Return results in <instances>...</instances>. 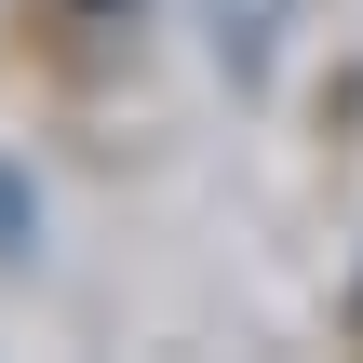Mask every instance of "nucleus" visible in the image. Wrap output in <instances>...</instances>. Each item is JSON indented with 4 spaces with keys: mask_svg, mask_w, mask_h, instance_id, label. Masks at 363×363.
<instances>
[{
    "mask_svg": "<svg viewBox=\"0 0 363 363\" xmlns=\"http://www.w3.org/2000/svg\"><path fill=\"white\" fill-rule=\"evenodd\" d=\"M283 27H296V0H202V40H216L229 81H269L283 67Z\"/></svg>",
    "mask_w": 363,
    "mask_h": 363,
    "instance_id": "nucleus-1",
    "label": "nucleus"
}]
</instances>
